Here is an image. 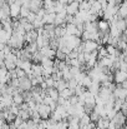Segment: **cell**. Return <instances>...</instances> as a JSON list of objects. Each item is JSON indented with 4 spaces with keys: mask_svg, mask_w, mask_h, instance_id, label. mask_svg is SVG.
<instances>
[{
    "mask_svg": "<svg viewBox=\"0 0 127 129\" xmlns=\"http://www.w3.org/2000/svg\"><path fill=\"white\" fill-rule=\"evenodd\" d=\"M4 45H5V44H3V43H1V42H0V50H3V48H4Z\"/></svg>",
    "mask_w": 127,
    "mask_h": 129,
    "instance_id": "32",
    "label": "cell"
},
{
    "mask_svg": "<svg viewBox=\"0 0 127 129\" xmlns=\"http://www.w3.org/2000/svg\"><path fill=\"white\" fill-rule=\"evenodd\" d=\"M91 120H90V117H88V114H82L81 117H80V122H79V125H86V124H88Z\"/></svg>",
    "mask_w": 127,
    "mask_h": 129,
    "instance_id": "16",
    "label": "cell"
},
{
    "mask_svg": "<svg viewBox=\"0 0 127 129\" xmlns=\"http://www.w3.org/2000/svg\"><path fill=\"white\" fill-rule=\"evenodd\" d=\"M65 58H66V54L62 53L61 50L56 49V51H55V59H57V60H65Z\"/></svg>",
    "mask_w": 127,
    "mask_h": 129,
    "instance_id": "20",
    "label": "cell"
},
{
    "mask_svg": "<svg viewBox=\"0 0 127 129\" xmlns=\"http://www.w3.org/2000/svg\"><path fill=\"white\" fill-rule=\"evenodd\" d=\"M4 59H5V54L3 50H0V61H4Z\"/></svg>",
    "mask_w": 127,
    "mask_h": 129,
    "instance_id": "31",
    "label": "cell"
},
{
    "mask_svg": "<svg viewBox=\"0 0 127 129\" xmlns=\"http://www.w3.org/2000/svg\"><path fill=\"white\" fill-rule=\"evenodd\" d=\"M24 102V99H23V95L20 94V93H18V90L13 94V103L14 104H16V105H19V104H21Z\"/></svg>",
    "mask_w": 127,
    "mask_h": 129,
    "instance_id": "13",
    "label": "cell"
},
{
    "mask_svg": "<svg viewBox=\"0 0 127 129\" xmlns=\"http://www.w3.org/2000/svg\"><path fill=\"white\" fill-rule=\"evenodd\" d=\"M15 73H16V78L18 79H20V78H23V77L26 75V73L23 69H20V68H15Z\"/></svg>",
    "mask_w": 127,
    "mask_h": 129,
    "instance_id": "24",
    "label": "cell"
},
{
    "mask_svg": "<svg viewBox=\"0 0 127 129\" xmlns=\"http://www.w3.org/2000/svg\"><path fill=\"white\" fill-rule=\"evenodd\" d=\"M38 112L40 114V118L41 119H49L50 118V114H51V110H50V107L46 105V104H39V108H38Z\"/></svg>",
    "mask_w": 127,
    "mask_h": 129,
    "instance_id": "2",
    "label": "cell"
},
{
    "mask_svg": "<svg viewBox=\"0 0 127 129\" xmlns=\"http://www.w3.org/2000/svg\"><path fill=\"white\" fill-rule=\"evenodd\" d=\"M92 83V80H91V78L88 77V75H85L84 78H82V80H81V85L85 86V88H87V86H90V84Z\"/></svg>",
    "mask_w": 127,
    "mask_h": 129,
    "instance_id": "19",
    "label": "cell"
},
{
    "mask_svg": "<svg viewBox=\"0 0 127 129\" xmlns=\"http://www.w3.org/2000/svg\"><path fill=\"white\" fill-rule=\"evenodd\" d=\"M31 74L34 75V77H38V75H41L42 73V67L41 64H33L31 65Z\"/></svg>",
    "mask_w": 127,
    "mask_h": 129,
    "instance_id": "12",
    "label": "cell"
},
{
    "mask_svg": "<svg viewBox=\"0 0 127 129\" xmlns=\"http://www.w3.org/2000/svg\"><path fill=\"white\" fill-rule=\"evenodd\" d=\"M67 129H79V124H71V123H69Z\"/></svg>",
    "mask_w": 127,
    "mask_h": 129,
    "instance_id": "29",
    "label": "cell"
},
{
    "mask_svg": "<svg viewBox=\"0 0 127 129\" xmlns=\"http://www.w3.org/2000/svg\"><path fill=\"white\" fill-rule=\"evenodd\" d=\"M4 67L6 68V70H8V72H10V70H14V69L16 68V64H15L14 61H11V60L4 59Z\"/></svg>",
    "mask_w": 127,
    "mask_h": 129,
    "instance_id": "15",
    "label": "cell"
},
{
    "mask_svg": "<svg viewBox=\"0 0 127 129\" xmlns=\"http://www.w3.org/2000/svg\"><path fill=\"white\" fill-rule=\"evenodd\" d=\"M97 29L101 30V31H103V33H108V29H110L108 21L107 20H103V19L97 20Z\"/></svg>",
    "mask_w": 127,
    "mask_h": 129,
    "instance_id": "6",
    "label": "cell"
},
{
    "mask_svg": "<svg viewBox=\"0 0 127 129\" xmlns=\"http://www.w3.org/2000/svg\"><path fill=\"white\" fill-rule=\"evenodd\" d=\"M9 6H10V18L11 19H19L20 16H19V13H20V5H18V4H15V3H11V4H9Z\"/></svg>",
    "mask_w": 127,
    "mask_h": 129,
    "instance_id": "5",
    "label": "cell"
},
{
    "mask_svg": "<svg viewBox=\"0 0 127 129\" xmlns=\"http://www.w3.org/2000/svg\"><path fill=\"white\" fill-rule=\"evenodd\" d=\"M18 115H19V117H20V118H21L24 122H26L28 119H30V114L28 113V110H21V109H20Z\"/></svg>",
    "mask_w": 127,
    "mask_h": 129,
    "instance_id": "17",
    "label": "cell"
},
{
    "mask_svg": "<svg viewBox=\"0 0 127 129\" xmlns=\"http://www.w3.org/2000/svg\"><path fill=\"white\" fill-rule=\"evenodd\" d=\"M16 129H18V128H16Z\"/></svg>",
    "mask_w": 127,
    "mask_h": 129,
    "instance_id": "33",
    "label": "cell"
},
{
    "mask_svg": "<svg viewBox=\"0 0 127 129\" xmlns=\"http://www.w3.org/2000/svg\"><path fill=\"white\" fill-rule=\"evenodd\" d=\"M110 125V120L106 118V117H101L97 122H96V129H105V128H108Z\"/></svg>",
    "mask_w": 127,
    "mask_h": 129,
    "instance_id": "7",
    "label": "cell"
},
{
    "mask_svg": "<svg viewBox=\"0 0 127 129\" xmlns=\"http://www.w3.org/2000/svg\"><path fill=\"white\" fill-rule=\"evenodd\" d=\"M44 82L46 83V86H47V88H54L55 80L51 78V75H50V77H47V78H44Z\"/></svg>",
    "mask_w": 127,
    "mask_h": 129,
    "instance_id": "22",
    "label": "cell"
},
{
    "mask_svg": "<svg viewBox=\"0 0 127 129\" xmlns=\"http://www.w3.org/2000/svg\"><path fill=\"white\" fill-rule=\"evenodd\" d=\"M65 10H66V14L67 15H75L79 11V3L74 1V3L66 4L65 5Z\"/></svg>",
    "mask_w": 127,
    "mask_h": 129,
    "instance_id": "4",
    "label": "cell"
},
{
    "mask_svg": "<svg viewBox=\"0 0 127 129\" xmlns=\"http://www.w3.org/2000/svg\"><path fill=\"white\" fill-rule=\"evenodd\" d=\"M45 91H46V95H49L54 102H56V99H57V98H59V95H60V94H59V91H57L55 88H46V90H45Z\"/></svg>",
    "mask_w": 127,
    "mask_h": 129,
    "instance_id": "10",
    "label": "cell"
},
{
    "mask_svg": "<svg viewBox=\"0 0 127 129\" xmlns=\"http://www.w3.org/2000/svg\"><path fill=\"white\" fill-rule=\"evenodd\" d=\"M23 122H24V120H23V119H21V118H20V117H19V115H16V117H15V119H14V122H13V123H14V124H15V127H16V128H18V127H19V125H20V124H21V123H23Z\"/></svg>",
    "mask_w": 127,
    "mask_h": 129,
    "instance_id": "28",
    "label": "cell"
},
{
    "mask_svg": "<svg viewBox=\"0 0 127 129\" xmlns=\"http://www.w3.org/2000/svg\"><path fill=\"white\" fill-rule=\"evenodd\" d=\"M18 129H28V124H26V122H23V123L18 127Z\"/></svg>",
    "mask_w": 127,
    "mask_h": 129,
    "instance_id": "30",
    "label": "cell"
},
{
    "mask_svg": "<svg viewBox=\"0 0 127 129\" xmlns=\"http://www.w3.org/2000/svg\"><path fill=\"white\" fill-rule=\"evenodd\" d=\"M35 18H36V14H35V13H31V11H30V13L28 14V16H26V19H28L29 23H33V21L35 20Z\"/></svg>",
    "mask_w": 127,
    "mask_h": 129,
    "instance_id": "26",
    "label": "cell"
},
{
    "mask_svg": "<svg viewBox=\"0 0 127 129\" xmlns=\"http://www.w3.org/2000/svg\"><path fill=\"white\" fill-rule=\"evenodd\" d=\"M127 79V73L122 72V70H116L113 73V83L115 84H120L122 82H125Z\"/></svg>",
    "mask_w": 127,
    "mask_h": 129,
    "instance_id": "3",
    "label": "cell"
},
{
    "mask_svg": "<svg viewBox=\"0 0 127 129\" xmlns=\"http://www.w3.org/2000/svg\"><path fill=\"white\" fill-rule=\"evenodd\" d=\"M59 94H60V96H62V98H65V99H69L71 95H74V90H71V89H69V88H65V89L61 90Z\"/></svg>",
    "mask_w": 127,
    "mask_h": 129,
    "instance_id": "14",
    "label": "cell"
},
{
    "mask_svg": "<svg viewBox=\"0 0 127 129\" xmlns=\"http://www.w3.org/2000/svg\"><path fill=\"white\" fill-rule=\"evenodd\" d=\"M55 16H56V13H46V14L42 16L41 20L44 24H54Z\"/></svg>",
    "mask_w": 127,
    "mask_h": 129,
    "instance_id": "8",
    "label": "cell"
},
{
    "mask_svg": "<svg viewBox=\"0 0 127 129\" xmlns=\"http://www.w3.org/2000/svg\"><path fill=\"white\" fill-rule=\"evenodd\" d=\"M120 112H121V113H122L123 115H126V114H127V103H126V102H123V103L121 104Z\"/></svg>",
    "mask_w": 127,
    "mask_h": 129,
    "instance_id": "27",
    "label": "cell"
},
{
    "mask_svg": "<svg viewBox=\"0 0 127 129\" xmlns=\"http://www.w3.org/2000/svg\"><path fill=\"white\" fill-rule=\"evenodd\" d=\"M101 45L97 44L96 42L93 40H86V42H82V48H84L85 53H91L93 50H97Z\"/></svg>",
    "mask_w": 127,
    "mask_h": 129,
    "instance_id": "1",
    "label": "cell"
},
{
    "mask_svg": "<svg viewBox=\"0 0 127 129\" xmlns=\"http://www.w3.org/2000/svg\"><path fill=\"white\" fill-rule=\"evenodd\" d=\"M117 15L122 19H126V15H127V6H126V3H121L118 5V10H117Z\"/></svg>",
    "mask_w": 127,
    "mask_h": 129,
    "instance_id": "11",
    "label": "cell"
},
{
    "mask_svg": "<svg viewBox=\"0 0 127 129\" xmlns=\"http://www.w3.org/2000/svg\"><path fill=\"white\" fill-rule=\"evenodd\" d=\"M67 125H69L67 122H62V120L57 122V128L59 129H67Z\"/></svg>",
    "mask_w": 127,
    "mask_h": 129,
    "instance_id": "25",
    "label": "cell"
},
{
    "mask_svg": "<svg viewBox=\"0 0 127 129\" xmlns=\"http://www.w3.org/2000/svg\"><path fill=\"white\" fill-rule=\"evenodd\" d=\"M29 13H30V10H29V9H28L26 6H21V8H20V13H19V16H20V18H26Z\"/></svg>",
    "mask_w": 127,
    "mask_h": 129,
    "instance_id": "21",
    "label": "cell"
},
{
    "mask_svg": "<svg viewBox=\"0 0 127 129\" xmlns=\"http://www.w3.org/2000/svg\"><path fill=\"white\" fill-rule=\"evenodd\" d=\"M88 117H90V120H91V122H93V123H96V122L101 118V117H100V114H98L97 112H95V110H92V112L88 114Z\"/></svg>",
    "mask_w": 127,
    "mask_h": 129,
    "instance_id": "18",
    "label": "cell"
},
{
    "mask_svg": "<svg viewBox=\"0 0 127 129\" xmlns=\"http://www.w3.org/2000/svg\"><path fill=\"white\" fill-rule=\"evenodd\" d=\"M87 89V91H90L92 95H97V93H98V90H100V83L98 82H92L90 86H87L86 88Z\"/></svg>",
    "mask_w": 127,
    "mask_h": 129,
    "instance_id": "9",
    "label": "cell"
},
{
    "mask_svg": "<svg viewBox=\"0 0 127 129\" xmlns=\"http://www.w3.org/2000/svg\"><path fill=\"white\" fill-rule=\"evenodd\" d=\"M35 43H36V45H38V48H39V49H40V48H42V46L45 45V42H44L42 35H39V34H38V38H36Z\"/></svg>",
    "mask_w": 127,
    "mask_h": 129,
    "instance_id": "23",
    "label": "cell"
}]
</instances>
